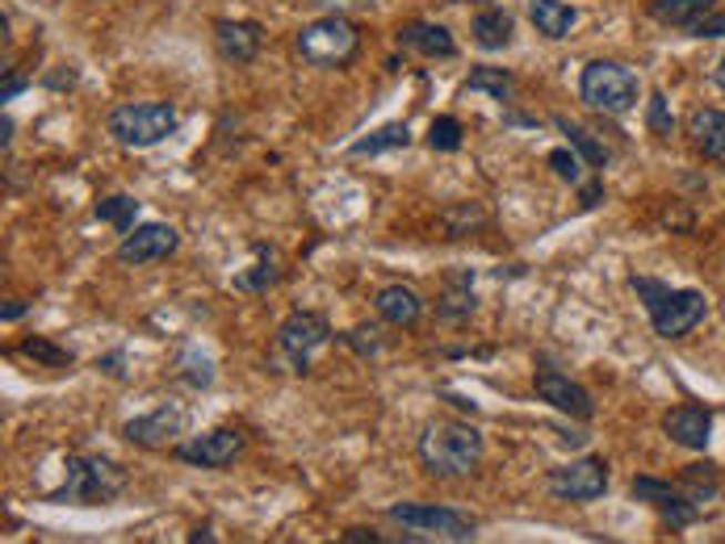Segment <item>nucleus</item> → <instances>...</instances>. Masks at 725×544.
<instances>
[{
	"label": "nucleus",
	"instance_id": "nucleus-12",
	"mask_svg": "<svg viewBox=\"0 0 725 544\" xmlns=\"http://www.w3.org/2000/svg\"><path fill=\"white\" fill-rule=\"evenodd\" d=\"M239 452H244V435L231 432V428H214V432L172 444V456L181 465H193V470H227V465H235Z\"/></svg>",
	"mask_w": 725,
	"mask_h": 544
},
{
	"label": "nucleus",
	"instance_id": "nucleus-33",
	"mask_svg": "<svg viewBox=\"0 0 725 544\" xmlns=\"http://www.w3.org/2000/svg\"><path fill=\"white\" fill-rule=\"evenodd\" d=\"M461 138H466V134H461L458 117H449V113L432 117V126H428V147L432 151H445V155H449V151L461 147Z\"/></svg>",
	"mask_w": 725,
	"mask_h": 544
},
{
	"label": "nucleus",
	"instance_id": "nucleus-8",
	"mask_svg": "<svg viewBox=\"0 0 725 544\" xmlns=\"http://www.w3.org/2000/svg\"><path fill=\"white\" fill-rule=\"evenodd\" d=\"M395 524L423 532V536H437V541H474L478 520L466 515L458 507H428V503H395L386 511Z\"/></svg>",
	"mask_w": 725,
	"mask_h": 544
},
{
	"label": "nucleus",
	"instance_id": "nucleus-9",
	"mask_svg": "<svg viewBox=\"0 0 725 544\" xmlns=\"http://www.w3.org/2000/svg\"><path fill=\"white\" fill-rule=\"evenodd\" d=\"M633 499H642V503H650V507L658 511L671 532L705 520V511L687 499L680 482H663V478H650V473H637V478H633Z\"/></svg>",
	"mask_w": 725,
	"mask_h": 544
},
{
	"label": "nucleus",
	"instance_id": "nucleus-4",
	"mask_svg": "<svg viewBox=\"0 0 725 544\" xmlns=\"http://www.w3.org/2000/svg\"><path fill=\"white\" fill-rule=\"evenodd\" d=\"M579 96L583 105L595 113H609V117H621L637 105V75L625 68V63H612V59H595L583 68L579 75Z\"/></svg>",
	"mask_w": 725,
	"mask_h": 544
},
{
	"label": "nucleus",
	"instance_id": "nucleus-25",
	"mask_svg": "<svg viewBox=\"0 0 725 544\" xmlns=\"http://www.w3.org/2000/svg\"><path fill=\"white\" fill-rule=\"evenodd\" d=\"M554 126H558L562 134H566V143H571V147L579 151V160H583L588 168H592V172H604V168H609V147H604V143H600V138H595L592 131L574 126L571 117H562V113L554 117Z\"/></svg>",
	"mask_w": 725,
	"mask_h": 544
},
{
	"label": "nucleus",
	"instance_id": "nucleus-24",
	"mask_svg": "<svg viewBox=\"0 0 725 544\" xmlns=\"http://www.w3.org/2000/svg\"><path fill=\"white\" fill-rule=\"evenodd\" d=\"M515 89H520V80H515L512 72H503V68L478 63V68H470V75H466V93H487V96H496L499 105H512Z\"/></svg>",
	"mask_w": 725,
	"mask_h": 544
},
{
	"label": "nucleus",
	"instance_id": "nucleus-2",
	"mask_svg": "<svg viewBox=\"0 0 725 544\" xmlns=\"http://www.w3.org/2000/svg\"><path fill=\"white\" fill-rule=\"evenodd\" d=\"M482 461V432L470 423H432L420 435V465L437 482H458L470 478Z\"/></svg>",
	"mask_w": 725,
	"mask_h": 544
},
{
	"label": "nucleus",
	"instance_id": "nucleus-5",
	"mask_svg": "<svg viewBox=\"0 0 725 544\" xmlns=\"http://www.w3.org/2000/svg\"><path fill=\"white\" fill-rule=\"evenodd\" d=\"M105 126H110V138L122 143V147H155V143H164L176 134L181 126V113L176 105L169 101H155V105H118L110 117H105Z\"/></svg>",
	"mask_w": 725,
	"mask_h": 544
},
{
	"label": "nucleus",
	"instance_id": "nucleus-20",
	"mask_svg": "<svg viewBox=\"0 0 725 544\" xmlns=\"http://www.w3.org/2000/svg\"><path fill=\"white\" fill-rule=\"evenodd\" d=\"M374 310H378V319L390 322V327H411V322L423 315V298L411 285H382V289L374 294Z\"/></svg>",
	"mask_w": 725,
	"mask_h": 544
},
{
	"label": "nucleus",
	"instance_id": "nucleus-10",
	"mask_svg": "<svg viewBox=\"0 0 725 544\" xmlns=\"http://www.w3.org/2000/svg\"><path fill=\"white\" fill-rule=\"evenodd\" d=\"M533 394L541 398L545 407H554V411L571 414V419H583V423H592V414H595L592 394H588L579 381H571V377L562 373L558 365H550V360H541V365H537Z\"/></svg>",
	"mask_w": 725,
	"mask_h": 544
},
{
	"label": "nucleus",
	"instance_id": "nucleus-6",
	"mask_svg": "<svg viewBox=\"0 0 725 544\" xmlns=\"http://www.w3.org/2000/svg\"><path fill=\"white\" fill-rule=\"evenodd\" d=\"M357 51H361V30L340 13H327L298 30V55L310 68H344Z\"/></svg>",
	"mask_w": 725,
	"mask_h": 544
},
{
	"label": "nucleus",
	"instance_id": "nucleus-43",
	"mask_svg": "<svg viewBox=\"0 0 725 544\" xmlns=\"http://www.w3.org/2000/svg\"><path fill=\"white\" fill-rule=\"evenodd\" d=\"M190 541H193V544H211V541H214V532H211L206 524H202V527H197V532L190 536Z\"/></svg>",
	"mask_w": 725,
	"mask_h": 544
},
{
	"label": "nucleus",
	"instance_id": "nucleus-42",
	"mask_svg": "<svg viewBox=\"0 0 725 544\" xmlns=\"http://www.w3.org/2000/svg\"><path fill=\"white\" fill-rule=\"evenodd\" d=\"M13 131H18V126H13V117L4 113V117H0V147H4V151L13 147Z\"/></svg>",
	"mask_w": 725,
	"mask_h": 544
},
{
	"label": "nucleus",
	"instance_id": "nucleus-17",
	"mask_svg": "<svg viewBox=\"0 0 725 544\" xmlns=\"http://www.w3.org/2000/svg\"><path fill=\"white\" fill-rule=\"evenodd\" d=\"M722 4L717 0H654L650 4V18L671 25V30H684V34H701V25H705L713 13H717Z\"/></svg>",
	"mask_w": 725,
	"mask_h": 544
},
{
	"label": "nucleus",
	"instance_id": "nucleus-28",
	"mask_svg": "<svg viewBox=\"0 0 725 544\" xmlns=\"http://www.w3.org/2000/svg\"><path fill=\"white\" fill-rule=\"evenodd\" d=\"M680 486H684V494L701 511H708V503H717V499H722V478H717L713 465H692V470L680 478Z\"/></svg>",
	"mask_w": 725,
	"mask_h": 544
},
{
	"label": "nucleus",
	"instance_id": "nucleus-14",
	"mask_svg": "<svg viewBox=\"0 0 725 544\" xmlns=\"http://www.w3.org/2000/svg\"><path fill=\"white\" fill-rule=\"evenodd\" d=\"M181 247V235L169 223H143L131 226L118 244V260L122 264H160L169 260L172 252Z\"/></svg>",
	"mask_w": 725,
	"mask_h": 544
},
{
	"label": "nucleus",
	"instance_id": "nucleus-40",
	"mask_svg": "<svg viewBox=\"0 0 725 544\" xmlns=\"http://www.w3.org/2000/svg\"><path fill=\"white\" fill-rule=\"evenodd\" d=\"M344 541L353 544H382V536H374V532H369V527H348V532H344Z\"/></svg>",
	"mask_w": 725,
	"mask_h": 544
},
{
	"label": "nucleus",
	"instance_id": "nucleus-18",
	"mask_svg": "<svg viewBox=\"0 0 725 544\" xmlns=\"http://www.w3.org/2000/svg\"><path fill=\"white\" fill-rule=\"evenodd\" d=\"M478 310V294H474V273H453L449 285H445V294L437 301V322L440 327H461V322L470 319Z\"/></svg>",
	"mask_w": 725,
	"mask_h": 544
},
{
	"label": "nucleus",
	"instance_id": "nucleus-15",
	"mask_svg": "<svg viewBox=\"0 0 725 544\" xmlns=\"http://www.w3.org/2000/svg\"><path fill=\"white\" fill-rule=\"evenodd\" d=\"M663 432H667L671 444H680L687 452H705L708 440H713V411L701 407V402H680L663 414Z\"/></svg>",
	"mask_w": 725,
	"mask_h": 544
},
{
	"label": "nucleus",
	"instance_id": "nucleus-21",
	"mask_svg": "<svg viewBox=\"0 0 725 544\" xmlns=\"http://www.w3.org/2000/svg\"><path fill=\"white\" fill-rule=\"evenodd\" d=\"M687 138L696 143V151L713 160V164H725V110H696L687 117Z\"/></svg>",
	"mask_w": 725,
	"mask_h": 544
},
{
	"label": "nucleus",
	"instance_id": "nucleus-16",
	"mask_svg": "<svg viewBox=\"0 0 725 544\" xmlns=\"http://www.w3.org/2000/svg\"><path fill=\"white\" fill-rule=\"evenodd\" d=\"M214 47H218V55L227 63L248 68L252 59L261 55V47H265V30L256 21H218L214 25Z\"/></svg>",
	"mask_w": 725,
	"mask_h": 544
},
{
	"label": "nucleus",
	"instance_id": "nucleus-27",
	"mask_svg": "<svg viewBox=\"0 0 725 544\" xmlns=\"http://www.w3.org/2000/svg\"><path fill=\"white\" fill-rule=\"evenodd\" d=\"M256 256H261V264L235 277V289H244V294H261V289L277 285V277H282V264H277V247H273V244H256Z\"/></svg>",
	"mask_w": 725,
	"mask_h": 544
},
{
	"label": "nucleus",
	"instance_id": "nucleus-13",
	"mask_svg": "<svg viewBox=\"0 0 725 544\" xmlns=\"http://www.w3.org/2000/svg\"><path fill=\"white\" fill-rule=\"evenodd\" d=\"M550 490L566 503H595L609 494V465L600 456H579L550 473Z\"/></svg>",
	"mask_w": 725,
	"mask_h": 544
},
{
	"label": "nucleus",
	"instance_id": "nucleus-36",
	"mask_svg": "<svg viewBox=\"0 0 725 544\" xmlns=\"http://www.w3.org/2000/svg\"><path fill=\"white\" fill-rule=\"evenodd\" d=\"M646 122H650V131L658 134V138H671V134H675V117H671L667 93H654V96H650Z\"/></svg>",
	"mask_w": 725,
	"mask_h": 544
},
{
	"label": "nucleus",
	"instance_id": "nucleus-31",
	"mask_svg": "<svg viewBox=\"0 0 725 544\" xmlns=\"http://www.w3.org/2000/svg\"><path fill=\"white\" fill-rule=\"evenodd\" d=\"M214 373H218V365H214L202 348H190L185 357H181V377L190 381V386H197V390H206V386H214Z\"/></svg>",
	"mask_w": 725,
	"mask_h": 544
},
{
	"label": "nucleus",
	"instance_id": "nucleus-11",
	"mask_svg": "<svg viewBox=\"0 0 725 544\" xmlns=\"http://www.w3.org/2000/svg\"><path fill=\"white\" fill-rule=\"evenodd\" d=\"M185 428H190V411L176 407V402H169V407H160V411H152V414H134V419H126V423H122V440L143 452H160V449H169L176 435H185Z\"/></svg>",
	"mask_w": 725,
	"mask_h": 544
},
{
	"label": "nucleus",
	"instance_id": "nucleus-32",
	"mask_svg": "<svg viewBox=\"0 0 725 544\" xmlns=\"http://www.w3.org/2000/svg\"><path fill=\"white\" fill-rule=\"evenodd\" d=\"M344 343L357 352V357H378L386 343V331L378 327V322H361V327H353V331H344Z\"/></svg>",
	"mask_w": 725,
	"mask_h": 544
},
{
	"label": "nucleus",
	"instance_id": "nucleus-35",
	"mask_svg": "<svg viewBox=\"0 0 725 544\" xmlns=\"http://www.w3.org/2000/svg\"><path fill=\"white\" fill-rule=\"evenodd\" d=\"M545 164H550V172H554V176H562V181H566V185H579V181H583V160H579V151H566V147H558V151H550V160H545Z\"/></svg>",
	"mask_w": 725,
	"mask_h": 544
},
{
	"label": "nucleus",
	"instance_id": "nucleus-41",
	"mask_svg": "<svg viewBox=\"0 0 725 544\" xmlns=\"http://www.w3.org/2000/svg\"><path fill=\"white\" fill-rule=\"evenodd\" d=\"M72 84H76V72H72V68H63V72L47 75V89H72Z\"/></svg>",
	"mask_w": 725,
	"mask_h": 544
},
{
	"label": "nucleus",
	"instance_id": "nucleus-3",
	"mask_svg": "<svg viewBox=\"0 0 725 544\" xmlns=\"http://www.w3.org/2000/svg\"><path fill=\"white\" fill-rule=\"evenodd\" d=\"M126 490V473L110 456H72L63 486L51 490V503H80V507H105Z\"/></svg>",
	"mask_w": 725,
	"mask_h": 544
},
{
	"label": "nucleus",
	"instance_id": "nucleus-44",
	"mask_svg": "<svg viewBox=\"0 0 725 544\" xmlns=\"http://www.w3.org/2000/svg\"><path fill=\"white\" fill-rule=\"evenodd\" d=\"M717 89H722V93H725V59H722V63H717Z\"/></svg>",
	"mask_w": 725,
	"mask_h": 544
},
{
	"label": "nucleus",
	"instance_id": "nucleus-39",
	"mask_svg": "<svg viewBox=\"0 0 725 544\" xmlns=\"http://www.w3.org/2000/svg\"><path fill=\"white\" fill-rule=\"evenodd\" d=\"M25 315H30V301H4V306H0V319L4 322H18V319H25Z\"/></svg>",
	"mask_w": 725,
	"mask_h": 544
},
{
	"label": "nucleus",
	"instance_id": "nucleus-7",
	"mask_svg": "<svg viewBox=\"0 0 725 544\" xmlns=\"http://www.w3.org/2000/svg\"><path fill=\"white\" fill-rule=\"evenodd\" d=\"M331 343V322L324 315H315V310H294L282 327H277V352L286 357V365L294 369L298 377L310 373V360L315 352Z\"/></svg>",
	"mask_w": 725,
	"mask_h": 544
},
{
	"label": "nucleus",
	"instance_id": "nucleus-37",
	"mask_svg": "<svg viewBox=\"0 0 725 544\" xmlns=\"http://www.w3.org/2000/svg\"><path fill=\"white\" fill-rule=\"evenodd\" d=\"M315 4H319V9H327V13H348V9H353V13H365V9H374V0H315Z\"/></svg>",
	"mask_w": 725,
	"mask_h": 544
},
{
	"label": "nucleus",
	"instance_id": "nucleus-38",
	"mask_svg": "<svg viewBox=\"0 0 725 544\" xmlns=\"http://www.w3.org/2000/svg\"><path fill=\"white\" fill-rule=\"evenodd\" d=\"M25 84H30L25 75H13V72H9V68H4V84H0V101H13V96H21V93H25Z\"/></svg>",
	"mask_w": 725,
	"mask_h": 544
},
{
	"label": "nucleus",
	"instance_id": "nucleus-19",
	"mask_svg": "<svg viewBox=\"0 0 725 544\" xmlns=\"http://www.w3.org/2000/svg\"><path fill=\"white\" fill-rule=\"evenodd\" d=\"M399 42L407 51L428 59H453L458 55V42H453V30H445L437 21H407L399 30Z\"/></svg>",
	"mask_w": 725,
	"mask_h": 544
},
{
	"label": "nucleus",
	"instance_id": "nucleus-26",
	"mask_svg": "<svg viewBox=\"0 0 725 544\" xmlns=\"http://www.w3.org/2000/svg\"><path fill=\"white\" fill-rule=\"evenodd\" d=\"M411 147V131L402 126V122H386V126H378L374 134H365V138H357L353 147H348V155H382V151H402Z\"/></svg>",
	"mask_w": 725,
	"mask_h": 544
},
{
	"label": "nucleus",
	"instance_id": "nucleus-34",
	"mask_svg": "<svg viewBox=\"0 0 725 544\" xmlns=\"http://www.w3.org/2000/svg\"><path fill=\"white\" fill-rule=\"evenodd\" d=\"M482 223H487V209H478V206H458V209H449V214H440L445 235H466V230H478Z\"/></svg>",
	"mask_w": 725,
	"mask_h": 544
},
{
	"label": "nucleus",
	"instance_id": "nucleus-23",
	"mask_svg": "<svg viewBox=\"0 0 725 544\" xmlns=\"http://www.w3.org/2000/svg\"><path fill=\"white\" fill-rule=\"evenodd\" d=\"M529 21H533L537 34L566 38L579 25V9L566 0H529Z\"/></svg>",
	"mask_w": 725,
	"mask_h": 544
},
{
	"label": "nucleus",
	"instance_id": "nucleus-1",
	"mask_svg": "<svg viewBox=\"0 0 725 544\" xmlns=\"http://www.w3.org/2000/svg\"><path fill=\"white\" fill-rule=\"evenodd\" d=\"M630 289L642 298L650 315V327L658 339H684L696 331L708 315V301L701 289H671L667 281H650V277H630Z\"/></svg>",
	"mask_w": 725,
	"mask_h": 544
},
{
	"label": "nucleus",
	"instance_id": "nucleus-29",
	"mask_svg": "<svg viewBox=\"0 0 725 544\" xmlns=\"http://www.w3.org/2000/svg\"><path fill=\"white\" fill-rule=\"evenodd\" d=\"M93 214H96V223L114 226V230H131L134 218H139V202L126 197V193H110V197L96 202Z\"/></svg>",
	"mask_w": 725,
	"mask_h": 544
},
{
	"label": "nucleus",
	"instance_id": "nucleus-22",
	"mask_svg": "<svg viewBox=\"0 0 725 544\" xmlns=\"http://www.w3.org/2000/svg\"><path fill=\"white\" fill-rule=\"evenodd\" d=\"M512 30H515L512 13H508V9H499V4L478 9L474 21H470L474 47H482V51H503V47H512Z\"/></svg>",
	"mask_w": 725,
	"mask_h": 544
},
{
	"label": "nucleus",
	"instance_id": "nucleus-30",
	"mask_svg": "<svg viewBox=\"0 0 725 544\" xmlns=\"http://www.w3.org/2000/svg\"><path fill=\"white\" fill-rule=\"evenodd\" d=\"M18 352H21V357H30V360H39V365H47V369H68V365H72V352H68V348H59V343L39 339V336L21 339Z\"/></svg>",
	"mask_w": 725,
	"mask_h": 544
}]
</instances>
